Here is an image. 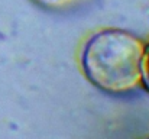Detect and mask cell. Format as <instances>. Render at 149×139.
Returning <instances> with one entry per match:
<instances>
[{"mask_svg":"<svg viewBox=\"0 0 149 139\" xmlns=\"http://www.w3.org/2000/svg\"><path fill=\"white\" fill-rule=\"evenodd\" d=\"M143 48L145 44L127 31H97L81 49V71L88 83L101 92H129L141 83Z\"/></svg>","mask_w":149,"mask_h":139,"instance_id":"1","label":"cell"},{"mask_svg":"<svg viewBox=\"0 0 149 139\" xmlns=\"http://www.w3.org/2000/svg\"><path fill=\"white\" fill-rule=\"evenodd\" d=\"M141 83L149 92V44L143 48V57H142V78Z\"/></svg>","mask_w":149,"mask_h":139,"instance_id":"2","label":"cell"},{"mask_svg":"<svg viewBox=\"0 0 149 139\" xmlns=\"http://www.w3.org/2000/svg\"><path fill=\"white\" fill-rule=\"evenodd\" d=\"M31 1H33L38 6L45 7V9H59V7H64V6L72 3L74 0H31Z\"/></svg>","mask_w":149,"mask_h":139,"instance_id":"3","label":"cell"}]
</instances>
